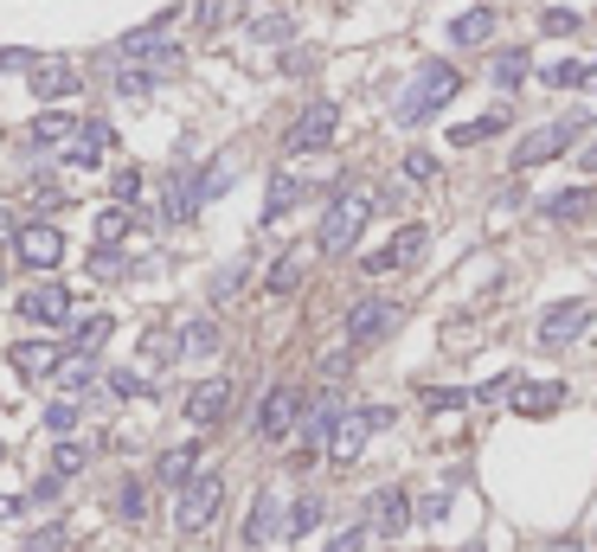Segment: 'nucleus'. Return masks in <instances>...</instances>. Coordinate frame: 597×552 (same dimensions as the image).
<instances>
[{"label": "nucleus", "mask_w": 597, "mask_h": 552, "mask_svg": "<svg viewBox=\"0 0 597 552\" xmlns=\"http://www.w3.org/2000/svg\"><path fill=\"white\" fill-rule=\"evenodd\" d=\"M245 33H251V39H258V46H283V39H289V33H296V26H289V20H283V13H264V20H251V26H245Z\"/></svg>", "instance_id": "obj_39"}, {"label": "nucleus", "mask_w": 597, "mask_h": 552, "mask_svg": "<svg viewBox=\"0 0 597 552\" xmlns=\"http://www.w3.org/2000/svg\"><path fill=\"white\" fill-rule=\"evenodd\" d=\"M225 417H232V379H199L194 392H187V424L212 430V424H225Z\"/></svg>", "instance_id": "obj_15"}, {"label": "nucleus", "mask_w": 597, "mask_h": 552, "mask_svg": "<svg viewBox=\"0 0 597 552\" xmlns=\"http://www.w3.org/2000/svg\"><path fill=\"white\" fill-rule=\"evenodd\" d=\"M539 26H546L552 39H565V33H579V13H572V7H546V13H539Z\"/></svg>", "instance_id": "obj_44"}, {"label": "nucleus", "mask_w": 597, "mask_h": 552, "mask_svg": "<svg viewBox=\"0 0 597 552\" xmlns=\"http://www.w3.org/2000/svg\"><path fill=\"white\" fill-rule=\"evenodd\" d=\"M59 488H65V482H59V476H52V469H46V482L33 488V494H26V501H33V507H46V501H59Z\"/></svg>", "instance_id": "obj_52"}, {"label": "nucleus", "mask_w": 597, "mask_h": 552, "mask_svg": "<svg viewBox=\"0 0 597 552\" xmlns=\"http://www.w3.org/2000/svg\"><path fill=\"white\" fill-rule=\"evenodd\" d=\"M181 353H194V360L219 353V322H212V315H194V322L181 328Z\"/></svg>", "instance_id": "obj_28"}, {"label": "nucleus", "mask_w": 597, "mask_h": 552, "mask_svg": "<svg viewBox=\"0 0 597 552\" xmlns=\"http://www.w3.org/2000/svg\"><path fill=\"white\" fill-rule=\"evenodd\" d=\"M219 507H225V476H212V469L199 476L194 469V482L181 488V501H174V527L194 540V534H206V527L219 520Z\"/></svg>", "instance_id": "obj_3"}, {"label": "nucleus", "mask_w": 597, "mask_h": 552, "mask_svg": "<svg viewBox=\"0 0 597 552\" xmlns=\"http://www.w3.org/2000/svg\"><path fill=\"white\" fill-rule=\"evenodd\" d=\"M59 353H65L59 341H20V347H13V366L33 379V373H52V360H59Z\"/></svg>", "instance_id": "obj_27"}, {"label": "nucleus", "mask_w": 597, "mask_h": 552, "mask_svg": "<svg viewBox=\"0 0 597 552\" xmlns=\"http://www.w3.org/2000/svg\"><path fill=\"white\" fill-rule=\"evenodd\" d=\"M181 353V335H167V328H148L141 335V360H154V366H167Z\"/></svg>", "instance_id": "obj_37"}, {"label": "nucleus", "mask_w": 597, "mask_h": 552, "mask_svg": "<svg viewBox=\"0 0 597 552\" xmlns=\"http://www.w3.org/2000/svg\"><path fill=\"white\" fill-rule=\"evenodd\" d=\"M90 271L116 276V271H123V244H97V251H90Z\"/></svg>", "instance_id": "obj_46"}, {"label": "nucleus", "mask_w": 597, "mask_h": 552, "mask_svg": "<svg viewBox=\"0 0 597 552\" xmlns=\"http://www.w3.org/2000/svg\"><path fill=\"white\" fill-rule=\"evenodd\" d=\"M585 328H592V302H552V309L539 315V347H552V353H559V347L579 341Z\"/></svg>", "instance_id": "obj_13"}, {"label": "nucleus", "mask_w": 597, "mask_h": 552, "mask_svg": "<svg viewBox=\"0 0 597 552\" xmlns=\"http://www.w3.org/2000/svg\"><path fill=\"white\" fill-rule=\"evenodd\" d=\"M20 507H26V501H13V494H0V520H7V514H20Z\"/></svg>", "instance_id": "obj_56"}, {"label": "nucleus", "mask_w": 597, "mask_h": 552, "mask_svg": "<svg viewBox=\"0 0 597 552\" xmlns=\"http://www.w3.org/2000/svg\"><path fill=\"white\" fill-rule=\"evenodd\" d=\"M431 251V225H398L393 244H380V251H366L360 258V271L366 276H393V271H411L418 258Z\"/></svg>", "instance_id": "obj_6"}, {"label": "nucleus", "mask_w": 597, "mask_h": 552, "mask_svg": "<svg viewBox=\"0 0 597 552\" xmlns=\"http://www.w3.org/2000/svg\"><path fill=\"white\" fill-rule=\"evenodd\" d=\"M110 328H116L110 315H90V322H77V341H71V347H90V353H97V347L110 341Z\"/></svg>", "instance_id": "obj_41"}, {"label": "nucleus", "mask_w": 597, "mask_h": 552, "mask_svg": "<svg viewBox=\"0 0 597 552\" xmlns=\"http://www.w3.org/2000/svg\"><path fill=\"white\" fill-rule=\"evenodd\" d=\"M296 283H302V251H283V258L270 264L264 289H270V296H296Z\"/></svg>", "instance_id": "obj_30"}, {"label": "nucleus", "mask_w": 597, "mask_h": 552, "mask_svg": "<svg viewBox=\"0 0 597 552\" xmlns=\"http://www.w3.org/2000/svg\"><path fill=\"white\" fill-rule=\"evenodd\" d=\"M334 129H340V103L328 97H315L296 123H289V136H283V154H315V148H328Z\"/></svg>", "instance_id": "obj_7"}, {"label": "nucleus", "mask_w": 597, "mask_h": 552, "mask_svg": "<svg viewBox=\"0 0 597 552\" xmlns=\"http://www.w3.org/2000/svg\"><path fill=\"white\" fill-rule=\"evenodd\" d=\"M270 540H276V494H258V501H251V514H245V547H270Z\"/></svg>", "instance_id": "obj_26"}, {"label": "nucleus", "mask_w": 597, "mask_h": 552, "mask_svg": "<svg viewBox=\"0 0 597 552\" xmlns=\"http://www.w3.org/2000/svg\"><path fill=\"white\" fill-rule=\"evenodd\" d=\"M26 90H33L39 103H65V97H77V90H84V77H77V65H71V59H33V71H26Z\"/></svg>", "instance_id": "obj_12"}, {"label": "nucleus", "mask_w": 597, "mask_h": 552, "mask_svg": "<svg viewBox=\"0 0 597 552\" xmlns=\"http://www.w3.org/2000/svg\"><path fill=\"white\" fill-rule=\"evenodd\" d=\"M527 71H533V59L514 46V52H495V59H488V84H495V90H521Z\"/></svg>", "instance_id": "obj_25"}, {"label": "nucleus", "mask_w": 597, "mask_h": 552, "mask_svg": "<svg viewBox=\"0 0 597 552\" xmlns=\"http://www.w3.org/2000/svg\"><path fill=\"white\" fill-rule=\"evenodd\" d=\"M59 547H65V527H59V520H52V527H39V534L26 540V552H59Z\"/></svg>", "instance_id": "obj_47"}, {"label": "nucleus", "mask_w": 597, "mask_h": 552, "mask_svg": "<svg viewBox=\"0 0 597 552\" xmlns=\"http://www.w3.org/2000/svg\"><path fill=\"white\" fill-rule=\"evenodd\" d=\"M33 206H65V187H59V180H33Z\"/></svg>", "instance_id": "obj_48"}, {"label": "nucleus", "mask_w": 597, "mask_h": 552, "mask_svg": "<svg viewBox=\"0 0 597 552\" xmlns=\"http://www.w3.org/2000/svg\"><path fill=\"white\" fill-rule=\"evenodd\" d=\"M585 90H597V65H592V71H585Z\"/></svg>", "instance_id": "obj_58"}, {"label": "nucleus", "mask_w": 597, "mask_h": 552, "mask_svg": "<svg viewBox=\"0 0 597 552\" xmlns=\"http://www.w3.org/2000/svg\"><path fill=\"white\" fill-rule=\"evenodd\" d=\"M360 547H366V527H347V534H334L322 552H360Z\"/></svg>", "instance_id": "obj_50"}, {"label": "nucleus", "mask_w": 597, "mask_h": 552, "mask_svg": "<svg viewBox=\"0 0 597 552\" xmlns=\"http://www.w3.org/2000/svg\"><path fill=\"white\" fill-rule=\"evenodd\" d=\"M366 218H373V193H366V187H353V180H340V187L328 193L322 225H315V251H322V258H347V251L360 244Z\"/></svg>", "instance_id": "obj_1"}, {"label": "nucleus", "mask_w": 597, "mask_h": 552, "mask_svg": "<svg viewBox=\"0 0 597 552\" xmlns=\"http://www.w3.org/2000/svg\"><path fill=\"white\" fill-rule=\"evenodd\" d=\"M508 110H488V116H475V123H457L450 129V148H482V141H495V136H508Z\"/></svg>", "instance_id": "obj_24"}, {"label": "nucleus", "mask_w": 597, "mask_h": 552, "mask_svg": "<svg viewBox=\"0 0 597 552\" xmlns=\"http://www.w3.org/2000/svg\"><path fill=\"white\" fill-rule=\"evenodd\" d=\"M245 276H251V264H245V258H238V264H225V271H219V283H212V296H219V302H232V296L245 289Z\"/></svg>", "instance_id": "obj_40"}, {"label": "nucleus", "mask_w": 597, "mask_h": 552, "mask_svg": "<svg viewBox=\"0 0 597 552\" xmlns=\"http://www.w3.org/2000/svg\"><path fill=\"white\" fill-rule=\"evenodd\" d=\"M123 231H129V206H103L97 212V244H123Z\"/></svg>", "instance_id": "obj_38"}, {"label": "nucleus", "mask_w": 597, "mask_h": 552, "mask_svg": "<svg viewBox=\"0 0 597 552\" xmlns=\"http://www.w3.org/2000/svg\"><path fill=\"white\" fill-rule=\"evenodd\" d=\"M13 251H20V264L26 271H59V258H65V231L59 225H20V238H13Z\"/></svg>", "instance_id": "obj_11"}, {"label": "nucleus", "mask_w": 597, "mask_h": 552, "mask_svg": "<svg viewBox=\"0 0 597 552\" xmlns=\"http://www.w3.org/2000/svg\"><path fill=\"white\" fill-rule=\"evenodd\" d=\"M13 238H20V218H13V212L0 206V244H13Z\"/></svg>", "instance_id": "obj_55"}, {"label": "nucleus", "mask_w": 597, "mask_h": 552, "mask_svg": "<svg viewBox=\"0 0 597 552\" xmlns=\"http://www.w3.org/2000/svg\"><path fill=\"white\" fill-rule=\"evenodd\" d=\"M539 212H546L552 225H592L597 218V187H565V193H552Z\"/></svg>", "instance_id": "obj_21"}, {"label": "nucleus", "mask_w": 597, "mask_h": 552, "mask_svg": "<svg viewBox=\"0 0 597 552\" xmlns=\"http://www.w3.org/2000/svg\"><path fill=\"white\" fill-rule=\"evenodd\" d=\"M0 71H33V52H20V46H13V52H0Z\"/></svg>", "instance_id": "obj_54"}, {"label": "nucleus", "mask_w": 597, "mask_h": 552, "mask_svg": "<svg viewBox=\"0 0 597 552\" xmlns=\"http://www.w3.org/2000/svg\"><path fill=\"white\" fill-rule=\"evenodd\" d=\"M508 399H514V412L521 417H546V412L565 405V386H559V379H533V386H514Z\"/></svg>", "instance_id": "obj_23"}, {"label": "nucleus", "mask_w": 597, "mask_h": 552, "mask_svg": "<svg viewBox=\"0 0 597 552\" xmlns=\"http://www.w3.org/2000/svg\"><path fill=\"white\" fill-rule=\"evenodd\" d=\"M585 59H552V65L539 71V77H546V84H552V90H585Z\"/></svg>", "instance_id": "obj_33"}, {"label": "nucleus", "mask_w": 597, "mask_h": 552, "mask_svg": "<svg viewBox=\"0 0 597 552\" xmlns=\"http://www.w3.org/2000/svg\"><path fill=\"white\" fill-rule=\"evenodd\" d=\"M347 412V405H340V392H315V405H309V399H302V417H296V430H302V443H309V450H315V443H328V430H334V417Z\"/></svg>", "instance_id": "obj_20"}, {"label": "nucleus", "mask_w": 597, "mask_h": 552, "mask_svg": "<svg viewBox=\"0 0 597 552\" xmlns=\"http://www.w3.org/2000/svg\"><path fill=\"white\" fill-rule=\"evenodd\" d=\"M84 463H90V450H84V443H52V476H59V482L84 476Z\"/></svg>", "instance_id": "obj_35"}, {"label": "nucleus", "mask_w": 597, "mask_h": 552, "mask_svg": "<svg viewBox=\"0 0 597 552\" xmlns=\"http://www.w3.org/2000/svg\"><path fill=\"white\" fill-rule=\"evenodd\" d=\"M366 520H373L366 534H386V540H398V534L411 527V494H405V488H380V494L366 501Z\"/></svg>", "instance_id": "obj_17"}, {"label": "nucleus", "mask_w": 597, "mask_h": 552, "mask_svg": "<svg viewBox=\"0 0 597 552\" xmlns=\"http://www.w3.org/2000/svg\"><path fill=\"white\" fill-rule=\"evenodd\" d=\"M495 33H501V13H495V7H463V13L450 20V46H457V52H475V46H488Z\"/></svg>", "instance_id": "obj_18"}, {"label": "nucleus", "mask_w": 597, "mask_h": 552, "mask_svg": "<svg viewBox=\"0 0 597 552\" xmlns=\"http://www.w3.org/2000/svg\"><path fill=\"white\" fill-rule=\"evenodd\" d=\"M199 206H206V200H199V167H174L167 187H161V218H167V225H194Z\"/></svg>", "instance_id": "obj_14"}, {"label": "nucleus", "mask_w": 597, "mask_h": 552, "mask_svg": "<svg viewBox=\"0 0 597 552\" xmlns=\"http://www.w3.org/2000/svg\"><path fill=\"white\" fill-rule=\"evenodd\" d=\"M424 405H431V412H463V405H475V392H450V386H431V392H424Z\"/></svg>", "instance_id": "obj_43"}, {"label": "nucleus", "mask_w": 597, "mask_h": 552, "mask_svg": "<svg viewBox=\"0 0 597 552\" xmlns=\"http://www.w3.org/2000/svg\"><path fill=\"white\" fill-rule=\"evenodd\" d=\"M585 174H597V148H585Z\"/></svg>", "instance_id": "obj_57"}, {"label": "nucleus", "mask_w": 597, "mask_h": 552, "mask_svg": "<svg viewBox=\"0 0 597 552\" xmlns=\"http://www.w3.org/2000/svg\"><path fill=\"white\" fill-rule=\"evenodd\" d=\"M398 322H405V315H398V302H380V296H366V302H353V309H347V322H340V328H347V347L360 353V347L386 341Z\"/></svg>", "instance_id": "obj_8"}, {"label": "nucleus", "mask_w": 597, "mask_h": 552, "mask_svg": "<svg viewBox=\"0 0 597 552\" xmlns=\"http://www.w3.org/2000/svg\"><path fill=\"white\" fill-rule=\"evenodd\" d=\"M322 527V494H296V507H289V540H309Z\"/></svg>", "instance_id": "obj_32"}, {"label": "nucleus", "mask_w": 597, "mask_h": 552, "mask_svg": "<svg viewBox=\"0 0 597 552\" xmlns=\"http://www.w3.org/2000/svg\"><path fill=\"white\" fill-rule=\"evenodd\" d=\"M110 392H116V399H148V379H141L135 366H116V373H110Z\"/></svg>", "instance_id": "obj_42"}, {"label": "nucleus", "mask_w": 597, "mask_h": 552, "mask_svg": "<svg viewBox=\"0 0 597 552\" xmlns=\"http://www.w3.org/2000/svg\"><path fill=\"white\" fill-rule=\"evenodd\" d=\"M199 469V443H174V450H161L154 456V482L161 488H187Z\"/></svg>", "instance_id": "obj_22"}, {"label": "nucleus", "mask_w": 597, "mask_h": 552, "mask_svg": "<svg viewBox=\"0 0 597 552\" xmlns=\"http://www.w3.org/2000/svg\"><path fill=\"white\" fill-rule=\"evenodd\" d=\"M20 315H26L33 328H59V322L71 315V289L65 283H39V289H26V296H20Z\"/></svg>", "instance_id": "obj_16"}, {"label": "nucleus", "mask_w": 597, "mask_h": 552, "mask_svg": "<svg viewBox=\"0 0 597 552\" xmlns=\"http://www.w3.org/2000/svg\"><path fill=\"white\" fill-rule=\"evenodd\" d=\"M71 129H77V116H65V110H46V116H39V123H33L26 136H33V148H59V141H65Z\"/></svg>", "instance_id": "obj_31"}, {"label": "nucleus", "mask_w": 597, "mask_h": 552, "mask_svg": "<svg viewBox=\"0 0 597 552\" xmlns=\"http://www.w3.org/2000/svg\"><path fill=\"white\" fill-rule=\"evenodd\" d=\"M457 90H463V71L450 65V59H424V65L411 71V84H405V97H398V123L405 129H418V123H431L444 103H457Z\"/></svg>", "instance_id": "obj_2"}, {"label": "nucleus", "mask_w": 597, "mask_h": 552, "mask_svg": "<svg viewBox=\"0 0 597 552\" xmlns=\"http://www.w3.org/2000/svg\"><path fill=\"white\" fill-rule=\"evenodd\" d=\"M302 386H270L264 392V405H258V437L264 443H283L289 430H296V417H302Z\"/></svg>", "instance_id": "obj_9"}, {"label": "nucleus", "mask_w": 597, "mask_h": 552, "mask_svg": "<svg viewBox=\"0 0 597 552\" xmlns=\"http://www.w3.org/2000/svg\"><path fill=\"white\" fill-rule=\"evenodd\" d=\"M418 514H424V520H444V514H450V494H444V488H437V494H424V507H418Z\"/></svg>", "instance_id": "obj_53"}, {"label": "nucleus", "mask_w": 597, "mask_h": 552, "mask_svg": "<svg viewBox=\"0 0 597 552\" xmlns=\"http://www.w3.org/2000/svg\"><path fill=\"white\" fill-rule=\"evenodd\" d=\"M71 424H77V405H46V430L52 437H65Z\"/></svg>", "instance_id": "obj_49"}, {"label": "nucleus", "mask_w": 597, "mask_h": 552, "mask_svg": "<svg viewBox=\"0 0 597 552\" xmlns=\"http://www.w3.org/2000/svg\"><path fill=\"white\" fill-rule=\"evenodd\" d=\"M110 148H116V129L97 116V123H77V129L59 141V161H65V167H103Z\"/></svg>", "instance_id": "obj_10"}, {"label": "nucleus", "mask_w": 597, "mask_h": 552, "mask_svg": "<svg viewBox=\"0 0 597 552\" xmlns=\"http://www.w3.org/2000/svg\"><path fill=\"white\" fill-rule=\"evenodd\" d=\"M194 20L199 26H219L225 20V0H194Z\"/></svg>", "instance_id": "obj_51"}, {"label": "nucleus", "mask_w": 597, "mask_h": 552, "mask_svg": "<svg viewBox=\"0 0 597 552\" xmlns=\"http://www.w3.org/2000/svg\"><path fill=\"white\" fill-rule=\"evenodd\" d=\"M296 200H302V180H296V174H270V200H264V225H276V218H283V212L296 206Z\"/></svg>", "instance_id": "obj_29"}, {"label": "nucleus", "mask_w": 597, "mask_h": 552, "mask_svg": "<svg viewBox=\"0 0 597 552\" xmlns=\"http://www.w3.org/2000/svg\"><path fill=\"white\" fill-rule=\"evenodd\" d=\"M585 136V123H539L533 136L514 141V167L527 174V167H546V161H559V154H572Z\"/></svg>", "instance_id": "obj_5"}, {"label": "nucleus", "mask_w": 597, "mask_h": 552, "mask_svg": "<svg viewBox=\"0 0 597 552\" xmlns=\"http://www.w3.org/2000/svg\"><path fill=\"white\" fill-rule=\"evenodd\" d=\"M398 174L418 180V187H431V180H437V154H431V148H411V154L398 161Z\"/></svg>", "instance_id": "obj_36"}, {"label": "nucleus", "mask_w": 597, "mask_h": 552, "mask_svg": "<svg viewBox=\"0 0 597 552\" xmlns=\"http://www.w3.org/2000/svg\"><path fill=\"white\" fill-rule=\"evenodd\" d=\"M393 405H366V412H340L334 417V430H328V456L347 469V463H360V450H366V437L373 430H386L393 424Z\"/></svg>", "instance_id": "obj_4"}, {"label": "nucleus", "mask_w": 597, "mask_h": 552, "mask_svg": "<svg viewBox=\"0 0 597 552\" xmlns=\"http://www.w3.org/2000/svg\"><path fill=\"white\" fill-rule=\"evenodd\" d=\"M116 514H123L129 527H141V520H148V482H123L116 488Z\"/></svg>", "instance_id": "obj_34"}, {"label": "nucleus", "mask_w": 597, "mask_h": 552, "mask_svg": "<svg viewBox=\"0 0 597 552\" xmlns=\"http://www.w3.org/2000/svg\"><path fill=\"white\" fill-rule=\"evenodd\" d=\"M97 379H103V366H97L90 347H77V353H59V360H52V386H59V392H90Z\"/></svg>", "instance_id": "obj_19"}, {"label": "nucleus", "mask_w": 597, "mask_h": 552, "mask_svg": "<svg viewBox=\"0 0 597 552\" xmlns=\"http://www.w3.org/2000/svg\"><path fill=\"white\" fill-rule=\"evenodd\" d=\"M110 193H116V206H135V200H141V167H123Z\"/></svg>", "instance_id": "obj_45"}]
</instances>
